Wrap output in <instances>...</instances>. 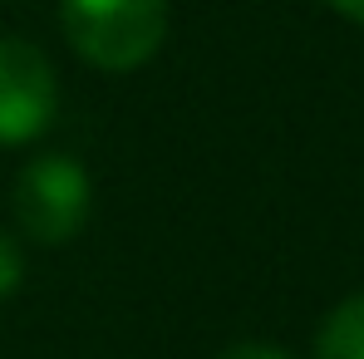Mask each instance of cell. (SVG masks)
Here are the masks:
<instances>
[{"mask_svg": "<svg viewBox=\"0 0 364 359\" xmlns=\"http://www.w3.org/2000/svg\"><path fill=\"white\" fill-rule=\"evenodd\" d=\"M20 281H25V251H20V241L10 232H0V300L15 296Z\"/></svg>", "mask_w": 364, "mask_h": 359, "instance_id": "cell-5", "label": "cell"}, {"mask_svg": "<svg viewBox=\"0 0 364 359\" xmlns=\"http://www.w3.org/2000/svg\"><path fill=\"white\" fill-rule=\"evenodd\" d=\"M89 202H94L89 173L64 153L30 158L10 192V212L20 232L40 246H64L69 237H79V227L89 222Z\"/></svg>", "mask_w": 364, "mask_h": 359, "instance_id": "cell-2", "label": "cell"}, {"mask_svg": "<svg viewBox=\"0 0 364 359\" xmlns=\"http://www.w3.org/2000/svg\"><path fill=\"white\" fill-rule=\"evenodd\" d=\"M60 114V79L30 40H0V148L35 143Z\"/></svg>", "mask_w": 364, "mask_h": 359, "instance_id": "cell-3", "label": "cell"}, {"mask_svg": "<svg viewBox=\"0 0 364 359\" xmlns=\"http://www.w3.org/2000/svg\"><path fill=\"white\" fill-rule=\"evenodd\" d=\"M64 40L104 74H133L168 40V0H64Z\"/></svg>", "mask_w": 364, "mask_h": 359, "instance_id": "cell-1", "label": "cell"}, {"mask_svg": "<svg viewBox=\"0 0 364 359\" xmlns=\"http://www.w3.org/2000/svg\"><path fill=\"white\" fill-rule=\"evenodd\" d=\"M217 359H291V355L276 345H261V340H242V345H227Z\"/></svg>", "mask_w": 364, "mask_h": 359, "instance_id": "cell-6", "label": "cell"}, {"mask_svg": "<svg viewBox=\"0 0 364 359\" xmlns=\"http://www.w3.org/2000/svg\"><path fill=\"white\" fill-rule=\"evenodd\" d=\"M315 359H364V291L345 296L315 330Z\"/></svg>", "mask_w": 364, "mask_h": 359, "instance_id": "cell-4", "label": "cell"}, {"mask_svg": "<svg viewBox=\"0 0 364 359\" xmlns=\"http://www.w3.org/2000/svg\"><path fill=\"white\" fill-rule=\"evenodd\" d=\"M330 10H340V15H350V20H360L364 25V0H325Z\"/></svg>", "mask_w": 364, "mask_h": 359, "instance_id": "cell-7", "label": "cell"}]
</instances>
